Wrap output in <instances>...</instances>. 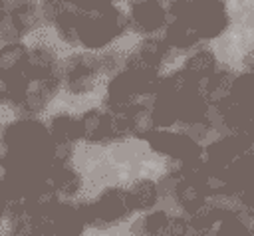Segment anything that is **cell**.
Returning <instances> with one entry per match:
<instances>
[{"instance_id":"cell-1","label":"cell","mask_w":254,"mask_h":236,"mask_svg":"<svg viewBox=\"0 0 254 236\" xmlns=\"http://www.w3.org/2000/svg\"><path fill=\"white\" fill-rule=\"evenodd\" d=\"M83 220L87 226L105 230L123 218H127L133 212V204L129 198V192L123 188H107L101 192V196L93 202L79 204Z\"/></svg>"},{"instance_id":"cell-2","label":"cell","mask_w":254,"mask_h":236,"mask_svg":"<svg viewBox=\"0 0 254 236\" xmlns=\"http://www.w3.org/2000/svg\"><path fill=\"white\" fill-rule=\"evenodd\" d=\"M189 22L194 26L196 34L200 40L206 38H216L224 32L228 26V12L222 2L216 0H194L190 6V16Z\"/></svg>"},{"instance_id":"cell-3","label":"cell","mask_w":254,"mask_h":236,"mask_svg":"<svg viewBox=\"0 0 254 236\" xmlns=\"http://www.w3.org/2000/svg\"><path fill=\"white\" fill-rule=\"evenodd\" d=\"M149 147L161 155H167L175 161H192V159H200V147L196 145V141L189 135L183 133H171L165 129L155 131L149 139Z\"/></svg>"},{"instance_id":"cell-4","label":"cell","mask_w":254,"mask_h":236,"mask_svg":"<svg viewBox=\"0 0 254 236\" xmlns=\"http://www.w3.org/2000/svg\"><path fill=\"white\" fill-rule=\"evenodd\" d=\"M169 50L171 48L165 42V38L149 36L127 58V69H135V71H157V65H161L165 61V58L169 56Z\"/></svg>"},{"instance_id":"cell-5","label":"cell","mask_w":254,"mask_h":236,"mask_svg":"<svg viewBox=\"0 0 254 236\" xmlns=\"http://www.w3.org/2000/svg\"><path fill=\"white\" fill-rule=\"evenodd\" d=\"M169 12L163 8L159 2L153 0H141L131 4V14H129V24L135 32L139 34H157L161 28L169 26L167 20Z\"/></svg>"},{"instance_id":"cell-6","label":"cell","mask_w":254,"mask_h":236,"mask_svg":"<svg viewBox=\"0 0 254 236\" xmlns=\"http://www.w3.org/2000/svg\"><path fill=\"white\" fill-rule=\"evenodd\" d=\"M54 73H62L60 71V61H58V56H56L54 48L44 46V44L30 48L28 59H26V65H24V75L32 83H36V81L52 77Z\"/></svg>"},{"instance_id":"cell-7","label":"cell","mask_w":254,"mask_h":236,"mask_svg":"<svg viewBox=\"0 0 254 236\" xmlns=\"http://www.w3.org/2000/svg\"><path fill=\"white\" fill-rule=\"evenodd\" d=\"M79 135L87 143L111 141V117L105 109H87L79 117Z\"/></svg>"},{"instance_id":"cell-8","label":"cell","mask_w":254,"mask_h":236,"mask_svg":"<svg viewBox=\"0 0 254 236\" xmlns=\"http://www.w3.org/2000/svg\"><path fill=\"white\" fill-rule=\"evenodd\" d=\"M50 220H52L54 236H81L87 226L83 220L81 208L73 204H64V202H60V206L52 212Z\"/></svg>"},{"instance_id":"cell-9","label":"cell","mask_w":254,"mask_h":236,"mask_svg":"<svg viewBox=\"0 0 254 236\" xmlns=\"http://www.w3.org/2000/svg\"><path fill=\"white\" fill-rule=\"evenodd\" d=\"M133 210H149L155 208V204L161 198V190H159V182L151 180V178H139L131 184V188L127 190Z\"/></svg>"},{"instance_id":"cell-10","label":"cell","mask_w":254,"mask_h":236,"mask_svg":"<svg viewBox=\"0 0 254 236\" xmlns=\"http://www.w3.org/2000/svg\"><path fill=\"white\" fill-rule=\"evenodd\" d=\"M177 202L190 214L198 212L200 208H204L206 202V190L202 188V184L194 178H181L177 192H175Z\"/></svg>"},{"instance_id":"cell-11","label":"cell","mask_w":254,"mask_h":236,"mask_svg":"<svg viewBox=\"0 0 254 236\" xmlns=\"http://www.w3.org/2000/svg\"><path fill=\"white\" fill-rule=\"evenodd\" d=\"M177 117L181 123L198 125L206 117V99L198 91L177 97Z\"/></svg>"},{"instance_id":"cell-12","label":"cell","mask_w":254,"mask_h":236,"mask_svg":"<svg viewBox=\"0 0 254 236\" xmlns=\"http://www.w3.org/2000/svg\"><path fill=\"white\" fill-rule=\"evenodd\" d=\"M10 18L22 36L34 32L44 22L42 8H40V4H34V2H14Z\"/></svg>"},{"instance_id":"cell-13","label":"cell","mask_w":254,"mask_h":236,"mask_svg":"<svg viewBox=\"0 0 254 236\" xmlns=\"http://www.w3.org/2000/svg\"><path fill=\"white\" fill-rule=\"evenodd\" d=\"M198 40L200 38L189 20H171L165 30V42L169 44V48L189 50V48L196 46Z\"/></svg>"},{"instance_id":"cell-14","label":"cell","mask_w":254,"mask_h":236,"mask_svg":"<svg viewBox=\"0 0 254 236\" xmlns=\"http://www.w3.org/2000/svg\"><path fill=\"white\" fill-rule=\"evenodd\" d=\"M171 216L165 210H151L131 224L133 236H167Z\"/></svg>"},{"instance_id":"cell-15","label":"cell","mask_w":254,"mask_h":236,"mask_svg":"<svg viewBox=\"0 0 254 236\" xmlns=\"http://www.w3.org/2000/svg\"><path fill=\"white\" fill-rule=\"evenodd\" d=\"M30 48H26L22 42H12L0 46V75H14L22 73L26 59H28Z\"/></svg>"},{"instance_id":"cell-16","label":"cell","mask_w":254,"mask_h":236,"mask_svg":"<svg viewBox=\"0 0 254 236\" xmlns=\"http://www.w3.org/2000/svg\"><path fill=\"white\" fill-rule=\"evenodd\" d=\"M50 137L56 143H75L77 139H81L79 135V119L69 115V113H58L50 119Z\"/></svg>"},{"instance_id":"cell-17","label":"cell","mask_w":254,"mask_h":236,"mask_svg":"<svg viewBox=\"0 0 254 236\" xmlns=\"http://www.w3.org/2000/svg\"><path fill=\"white\" fill-rule=\"evenodd\" d=\"M214 67H216L214 54L210 50H196L187 58L183 71L200 83L202 79H208L210 75H214Z\"/></svg>"},{"instance_id":"cell-18","label":"cell","mask_w":254,"mask_h":236,"mask_svg":"<svg viewBox=\"0 0 254 236\" xmlns=\"http://www.w3.org/2000/svg\"><path fill=\"white\" fill-rule=\"evenodd\" d=\"M50 182H52L54 190L60 196H73L81 188V177L69 165H65V167H54L50 171Z\"/></svg>"},{"instance_id":"cell-19","label":"cell","mask_w":254,"mask_h":236,"mask_svg":"<svg viewBox=\"0 0 254 236\" xmlns=\"http://www.w3.org/2000/svg\"><path fill=\"white\" fill-rule=\"evenodd\" d=\"M151 113H153V119H155L157 129L171 127L175 121H179V117H177V97L159 91L155 95L153 105H151Z\"/></svg>"},{"instance_id":"cell-20","label":"cell","mask_w":254,"mask_h":236,"mask_svg":"<svg viewBox=\"0 0 254 236\" xmlns=\"http://www.w3.org/2000/svg\"><path fill=\"white\" fill-rule=\"evenodd\" d=\"M226 173H228V178H230L234 190H240L242 186H246L254 180V157L242 153L240 157H236L230 163Z\"/></svg>"},{"instance_id":"cell-21","label":"cell","mask_w":254,"mask_h":236,"mask_svg":"<svg viewBox=\"0 0 254 236\" xmlns=\"http://www.w3.org/2000/svg\"><path fill=\"white\" fill-rule=\"evenodd\" d=\"M129 125H131V133L139 139H149L157 129L151 107H143V105H135L129 111Z\"/></svg>"},{"instance_id":"cell-22","label":"cell","mask_w":254,"mask_h":236,"mask_svg":"<svg viewBox=\"0 0 254 236\" xmlns=\"http://www.w3.org/2000/svg\"><path fill=\"white\" fill-rule=\"evenodd\" d=\"M50 97L36 85V83H32V87H30V91L26 93V97L20 101V105L16 107L24 117H30V119H34V115H38V113H42L48 105H50Z\"/></svg>"},{"instance_id":"cell-23","label":"cell","mask_w":254,"mask_h":236,"mask_svg":"<svg viewBox=\"0 0 254 236\" xmlns=\"http://www.w3.org/2000/svg\"><path fill=\"white\" fill-rule=\"evenodd\" d=\"M73 155V145L71 143H56L52 141V149H50V163L52 169L54 167H65L67 161Z\"/></svg>"},{"instance_id":"cell-24","label":"cell","mask_w":254,"mask_h":236,"mask_svg":"<svg viewBox=\"0 0 254 236\" xmlns=\"http://www.w3.org/2000/svg\"><path fill=\"white\" fill-rule=\"evenodd\" d=\"M10 232L8 236H34V230H32V222L30 218H22V220H16V222H10Z\"/></svg>"},{"instance_id":"cell-25","label":"cell","mask_w":254,"mask_h":236,"mask_svg":"<svg viewBox=\"0 0 254 236\" xmlns=\"http://www.w3.org/2000/svg\"><path fill=\"white\" fill-rule=\"evenodd\" d=\"M0 103H12V79H10V75H0Z\"/></svg>"},{"instance_id":"cell-26","label":"cell","mask_w":254,"mask_h":236,"mask_svg":"<svg viewBox=\"0 0 254 236\" xmlns=\"http://www.w3.org/2000/svg\"><path fill=\"white\" fill-rule=\"evenodd\" d=\"M238 198H240V202H242L246 208H252V210H254V180L238 190Z\"/></svg>"},{"instance_id":"cell-27","label":"cell","mask_w":254,"mask_h":236,"mask_svg":"<svg viewBox=\"0 0 254 236\" xmlns=\"http://www.w3.org/2000/svg\"><path fill=\"white\" fill-rule=\"evenodd\" d=\"M246 65H248V73H254V50L246 56Z\"/></svg>"}]
</instances>
